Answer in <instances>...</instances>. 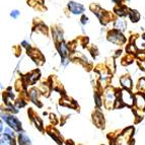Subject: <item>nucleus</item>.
I'll list each match as a JSON object with an SVG mask.
<instances>
[{
  "label": "nucleus",
  "instance_id": "1",
  "mask_svg": "<svg viewBox=\"0 0 145 145\" xmlns=\"http://www.w3.org/2000/svg\"><path fill=\"white\" fill-rule=\"evenodd\" d=\"M2 119L8 124V125L11 126L12 128L15 129V130H20V128H22L20 121H18L17 119H15L14 117H8V116H6V115H2Z\"/></svg>",
  "mask_w": 145,
  "mask_h": 145
},
{
  "label": "nucleus",
  "instance_id": "2",
  "mask_svg": "<svg viewBox=\"0 0 145 145\" xmlns=\"http://www.w3.org/2000/svg\"><path fill=\"white\" fill-rule=\"evenodd\" d=\"M109 40L111 42H113V43H115V44L123 43V42L125 41L124 37L122 36L121 34L116 33V31H114V33H111V34L109 35Z\"/></svg>",
  "mask_w": 145,
  "mask_h": 145
},
{
  "label": "nucleus",
  "instance_id": "3",
  "mask_svg": "<svg viewBox=\"0 0 145 145\" xmlns=\"http://www.w3.org/2000/svg\"><path fill=\"white\" fill-rule=\"evenodd\" d=\"M121 97H122V102L124 104L128 105V106H132L133 105V99L131 97V94L129 93L127 90H123L121 93Z\"/></svg>",
  "mask_w": 145,
  "mask_h": 145
},
{
  "label": "nucleus",
  "instance_id": "4",
  "mask_svg": "<svg viewBox=\"0 0 145 145\" xmlns=\"http://www.w3.org/2000/svg\"><path fill=\"white\" fill-rule=\"evenodd\" d=\"M68 7L73 13H81L82 11H84V7H83L82 5L78 4V3H75V2H70L69 5H68Z\"/></svg>",
  "mask_w": 145,
  "mask_h": 145
},
{
  "label": "nucleus",
  "instance_id": "5",
  "mask_svg": "<svg viewBox=\"0 0 145 145\" xmlns=\"http://www.w3.org/2000/svg\"><path fill=\"white\" fill-rule=\"evenodd\" d=\"M136 105L139 109H144L145 108V99L142 97V94H136Z\"/></svg>",
  "mask_w": 145,
  "mask_h": 145
},
{
  "label": "nucleus",
  "instance_id": "6",
  "mask_svg": "<svg viewBox=\"0 0 145 145\" xmlns=\"http://www.w3.org/2000/svg\"><path fill=\"white\" fill-rule=\"evenodd\" d=\"M59 51H60L61 56H63V57H65V56L67 55L68 50H67V47H66V45L64 43H62L60 45V47H59Z\"/></svg>",
  "mask_w": 145,
  "mask_h": 145
},
{
  "label": "nucleus",
  "instance_id": "7",
  "mask_svg": "<svg viewBox=\"0 0 145 145\" xmlns=\"http://www.w3.org/2000/svg\"><path fill=\"white\" fill-rule=\"evenodd\" d=\"M121 83L124 86L127 87V88H130L131 87V80H130V78H128V77L121 78Z\"/></svg>",
  "mask_w": 145,
  "mask_h": 145
},
{
  "label": "nucleus",
  "instance_id": "8",
  "mask_svg": "<svg viewBox=\"0 0 145 145\" xmlns=\"http://www.w3.org/2000/svg\"><path fill=\"white\" fill-rule=\"evenodd\" d=\"M29 142H31V141H29V138L27 137L24 134L20 135V144H29Z\"/></svg>",
  "mask_w": 145,
  "mask_h": 145
},
{
  "label": "nucleus",
  "instance_id": "9",
  "mask_svg": "<svg viewBox=\"0 0 145 145\" xmlns=\"http://www.w3.org/2000/svg\"><path fill=\"white\" fill-rule=\"evenodd\" d=\"M130 17L133 22H137V20H139V13H138L136 10H132V11L130 12Z\"/></svg>",
  "mask_w": 145,
  "mask_h": 145
},
{
  "label": "nucleus",
  "instance_id": "10",
  "mask_svg": "<svg viewBox=\"0 0 145 145\" xmlns=\"http://www.w3.org/2000/svg\"><path fill=\"white\" fill-rule=\"evenodd\" d=\"M1 144H12V142L6 135H2L1 136Z\"/></svg>",
  "mask_w": 145,
  "mask_h": 145
},
{
  "label": "nucleus",
  "instance_id": "11",
  "mask_svg": "<svg viewBox=\"0 0 145 145\" xmlns=\"http://www.w3.org/2000/svg\"><path fill=\"white\" fill-rule=\"evenodd\" d=\"M116 27H117V29H124L126 27V24L123 20H118L116 24Z\"/></svg>",
  "mask_w": 145,
  "mask_h": 145
},
{
  "label": "nucleus",
  "instance_id": "12",
  "mask_svg": "<svg viewBox=\"0 0 145 145\" xmlns=\"http://www.w3.org/2000/svg\"><path fill=\"white\" fill-rule=\"evenodd\" d=\"M18 14H20V11H17V10H13V11L11 12V16L14 17V18L18 16Z\"/></svg>",
  "mask_w": 145,
  "mask_h": 145
},
{
  "label": "nucleus",
  "instance_id": "13",
  "mask_svg": "<svg viewBox=\"0 0 145 145\" xmlns=\"http://www.w3.org/2000/svg\"><path fill=\"white\" fill-rule=\"evenodd\" d=\"M5 132H6V135H8V136H10V137L13 138V133H12L9 129H6V130H5Z\"/></svg>",
  "mask_w": 145,
  "mask_h": 145
},
{
  "label": "nucleus",
  "instance_id": "14",
  "mask_svg": "<svg viewBox=\"0 0 145 145\" xmlns=\"http://www.w3.org/2000/svg\"><path fill=\"white\" fill-rule=\"evenodd\" d=\"M95 99H97V106H101V102H99V97L97 95H95Z\"/></svg>",
  "mask_w": 145,
  "mask_h": 145
},
{
  "label": "nucleus",
  "instance_id": "15",
  "mask_svg": "<svg viewBox=\"0 0 145 145\" xmlns=\"http://www.w3.org/2000/svg\"><path fill=\"white\" fill-rule=\"evenodd\" d=\"M82 22H83V24H84V22H87V18H86V17H83V18H82Z\"/></svg>",
  "mask_w": 145,
  "mask_h": 145
}]
</instances>
